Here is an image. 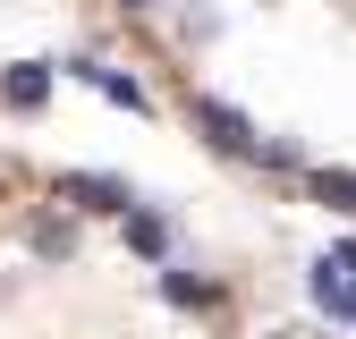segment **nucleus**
I'll use <instances>...</instances> for the list:
<instances>
[{
	"label": "nucleus",
	"mask_w": 356,
	"mask_h": 339,
	"mask_svg": "<svg viewBox=\"0 0 356 339\" xmlns=\"http://www.w3.org/2000/svg\"><path fill=\"white\" fill-rule=\"evenodd\" d=\"M187 119L204 127V144H212V153H238V161H263V136L246 127V110H229V102L195 94V102H187Z\"/></svg>",
	"instance_id": "obj_1"
},
{
	"label": "nucleus",
	"mask_w": 356,
	"mask_h": 339,
	"mask_svg": "<svg viewBox=\"0 0 356 339\" xmlns=\"http://www.w3.org/2000/svg\"><path fill=\"white\" fill-rule=\"evenodd\" d=\"M0 102L9 110H42L51 102V60H17L9 76H0Z\"/></svg>",
	"instance_id": "obj_2"
},
{
	"label": "nucleus",
	"mask_w": 356,
	"mask_h": 339,
	"mask_svg": "<svg viewBox=\"0 0 356 339\" xmlns=\"http://www.w3.org/2000/svg\"><path fill=\"white\" fill-rule=\"evenodd\" d=\"M314 306H323V314H339V322H356V280L331 263V254L314 263Z\"/></svg>",
	"instance_id": "obj_3"
},
{
	"label": "nucleus",
	"mask_w": 356,
	"mask_h": 339,
	"mask_svg": "<svg viewBox=\"0 0 356 339\" xmlns=\"http://www.w3.org/2000/svg\"><path fill=\"white\" fill-rule=\"evenodd\" d=\"M60 195L85 204V212H127V187L119 179H60Z\"/></svg>",
	"instance_id": "obj_4"
},
{
	"label": "nucleus",
	"mask_w": 356,
	"mask_h": 339,
	"mask_svg": "<svg viewBox=\"0 0 356 339\" xmlns=\"http://www.w3.org/2000/svg\"><path fill=\"white\" fill-rule=\"evenodd\" d=\"M76 76H85V85H102L111 102H127V110H145V85H127L119 68H102V60H76Z\"/></svg>",
	"instance_id": "obj_5"
},
{
	"label": "nucleus",
	"mask_w": 356,
	"mask_h": 339,
	"mask_svg": "<svg viewBox=\"0 0 356 339\" xmlns=\"http://www.w3.org/2000/svg\"><path fill=\"white\" fill-rule=\"evenodd\" d=\"M314 204H331V212H356V170H314Z\"/></svg>",
	"instance_id": "obj_6"
},
{
	"label": "nucleus",
	"mask_w": 356,
	"mask_h": 339,
	"mask_svg": "<svg viewBox=\"0 0 356 339\" xmlns=\"http://www.w3.org/2000/svg\"><path fill=\"white\" fill-rule=\"evenodd\" d=\"M161 297H178V306H212V280H187V272H161Z\"/></svg>",
	"instance_id": "obj_7"
},
{
	"label": "nucleus",
	"mask_w": 356,
	"mask_h": 339,
	"mask_svg": "<svg viewBox=\"0 0 356 339\" xmlns=\"http://www.w3.org/2000/svg\"><path fill=\"white\" fill-rule=\"evenodd\" d=\"M127 246H136V254H161V246H170V229L153 221V212H127Z\"/></svg>",
	"instance_id": "obj_8"
},
{
	"label": "nucleus",
	"mask_w": 356,
	"mask_h": 339,
	"mask_svg": "<svg viewBox=\"0 0 356 339\" xmlns=\"http://www.w3.org/2000/svg\"><path fill=\"white\" fill-rule=\"evenodd\" d=\"M119 9H161V0H119Z\"/></svg>",
	"instance_id": "obj_9"
}]
</instances>
